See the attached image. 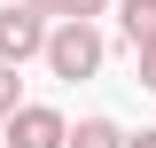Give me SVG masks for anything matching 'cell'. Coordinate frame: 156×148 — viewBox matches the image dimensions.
<instances>
[{
  "label": "cell",
  "mask_w": 156,
  "mask_h": 148,
  "mask_svg": "<svg viewBox=\"0 0 156 148\" xmlns=\"http://www.w3.org/2000/svg\"><path fill=\"white\" fill-rule=\"evenodd\" d=\"M101 55H109V39H101L86 16L47 23V47H39V62H47L55 78H70V86H78V78H94V70H101Z\"/></svg>",
  "instance_id": "cell-1"
},
{
  "label": "cell",
  "mask_w": 156,
  "mask_h": 148,
  "mask_svg": "<svg viewBox=\"0 0 156 148\" xmlns=\"http://www.w3.org/2000/svg\"><path fill=\"white\" fill-rule=\"evenodd\" d=\"M47 23H55V16H39L31 0L0 8V62H31L39 47H47Z\"/></svg>",
  "instance_id": "cell-2"
},
{
  "label": "cell",
  "mask_w": 156,
  "mask_h": 148,
  "mask_svg": "<svg viewBox=\"0 0 156 148\" xmlns=\"http://www.w3.org/2000/svg\"><path fill=\"white\" fill-rule=\"evenodd\" d=\"M62 132H70V117L47 109V101H16L8 109V148H62Z\"/></svg>",
  "instance_id": "cell-3"
},
{
  "label": "cell",
  "mask_w": 156,
  "mask_h": 148,
  "mask_svg": "<svg viewBox=\"0 0 156 148\" xmlns=\"http://www.w3.org/2000/svg\"><path fill=\"white\" fill-rule=\"evenodd\" d=\"M62 148H125V132H117L109 117H78V125L62 132Z\"/></svg>",
  "instance_id": "cell-4"
},
{
  "label": "cell",
  "mask_w": 156,
  "mask_h": 148,
  "mask_svg": "<svg viewBox=\"0 0 156 148\" xmlns=\"http://www.w3.org/2000/svg\"><path fill=\"white\" fill-rule=\"evenodd\" d=\"M117 31L133 39V47H140V39H156V0H125V8H117Z\"/></svg>",
  "instance_id": "cell-5"
},
{
  "label": "cell",
  "mask_w": 156,
  "mask_h": 148,
  "mask_svg": "<svg viewBox=\"0 0 156 148\" xmlns=\"http://www.w3.org/2000/svg\"><path fill=\"white\" fill-rule=\"evenodd\" d=\"M16 101H23V78H16V62H0V117L16 109Z\"/></svg>",
  "instance_id": "cell-6"
},
{
  "label": "cell",
  "mask_w": 156,
  "mask_h": 148,
  "mask_svg": "<svg viewBox=\"0 0 156 148\" xmlns=\"http://www.w3.org/2000/svg\"><path fill=\"white\" fill-rule=\"evenodd\" d=\"M133 55H140V86H148V93H156V39H140Z\"/></svg>",
  "instance_id": "cell-7"
},
{
  "label": "cell",
  "mask_w": 156,
  "mask_h": 148,
  "mask_svg": "<svg viewBox=\"0 0 156 148\" xmlns=\"http://www.w3.org/2000/svg\"><path fill=\"white\" fill-rule=\"evenodd\" d=\"M101 8H109V0H70V8H62V16H86V23H94Z\"/></svg>",
  "instance_id": "cell-8"
},
{
  "label": "cell",
  "mask_w": 156,
  "mask_h": 148,
  "mask_svg": "<svg viewBox=\"0 0 156 148\" xmlns=\"http://www.w3.org/2000/svg\"><path fill=\"white\" fill-rule=\"evenodd\" d=\"M31 8H39V16H55V23H62V8H70V0H31Z\"/></svg>",
  "instance_id": "cell-9"
},
{
  "label": "cell",
  "mask_w": 156,
  "mask_h": 148,
  "mask_svg": "<svg viewBox=\"0 0 156 148\" xmlns=\"http://www.w3.org/2000/svg\"><path fill=\"white\" fill-rule=\"evenodd\" d=\"M125 148H156V132H125Z\"/></svg>",
  "instance_id": "cell-10"
},
{
  "label": "cell",
  "mask_w": 156,
  "mask_h": 148,
  "mask_svg": "<svg viewBox=\"0 0 156 148\" xmlns=\"http://www.w3.org/2000/svg\"><path fill=\"white\" fill-rule=\"evenodd\" d=\"M0 148H8V140H0Z\"/></svg>",
  "instance_id": "cell-11"
}]
</instances>
